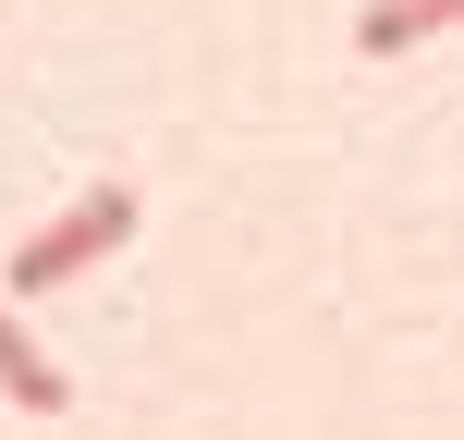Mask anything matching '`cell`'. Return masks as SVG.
I'll use <instances>...</instances> for the list:
<instances>
[{
	"instance_id": "obj_1",
	"label": "cell",
	"mask_w": 464,
	"mask_h": 440,
	"mask_svg": "<svg viewBox=\"0 0 464 440\" xmlns=\"http://www.w3.org/2000/svg\"><path fill=\"white\" fill-rule=\"evenodd\" d=\"M135 220H147V209H135V184H86L62 220H37L13 257H0V294H62V281H86L98 257L135 245Z\"/></svg>"
},
{
	"instance_id": "obj_3",
	"label": "cell",
	"mask_w": 464,
	"mask_h": 440,
	"mask_svg": "<svg viewBox=\"0 0 464 440\" xmlns=\"http://www.w3.org/2000/svg\"><path fill=\"white\" fill-rule=\"evenodd\" d=\"M440 24H464V0H367V13H354V49H367V62H403V49L440 37Z\"/></svg>"
},
{
	"instance_id": "obj_2",
	"label": "cell",
	"mask_w": 464,
	"mask_h": 440,
	"mask_svg": "<svg viewBox=\"0 0 464 440\" xmlns=\"http://www.w3.org/2000/svg\"><path fill=\"white\" fill-rule=\"evenodd\" d=\"M0 392H13L24 416H73V379L37 355V330H24V318H0Z\"/></svg>"
}]
</instances>
